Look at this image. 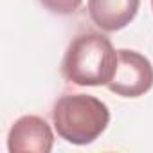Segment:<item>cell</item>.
I'll return each mask as SVG.
<instances>
[{
    "instance_id": "1",
    "label": "cell",
    "mask_w": 153,
    "mask_h": 153,
    "mask_svg": "<svg viewBox=\"0 0 153 153\" xmlns=\"http://www.w3.org/2000/svg\"><path fill=\"white\" fill-rule=\"evenodd\" d=\"M117 70V51L99 33H81L67 47L61 61L63 79L78 87L108 85Z\"/></svg>"
},
{
    "instance_id": "2",
    "label": "cell",
    "mask_w": 153,
    "mask_h": 153,
    "mask_svg": "<svg viewBox=\"0 0 153 153\" xmlns=\"http://www.w3.org/2000/svg\"><path fill=\"white\" fill-rule=\"evenodd\" d=\"M52 123L63 140L85 146L94 142L106 130L110 110L94 96L65 94L54 103Z\"/></svg>"
},
{
    "instance_id": "3",
    "label": "cell",
    "mask_w": 153,
    "mask_h": 153,
    "mask_svg": "<svg viewBox=\"0 0 153 153\" xmlns=\"http://www.w3.org/2000/svg\"><path fill=\"white\" fill-rule=\"evenodd\" d=\"M153 87V65L140 52L117 51V70L108 88L121 97H140Z\"/></svg>"
},
{
    "instance_id": "4",
    "label": "cell",
    "mask_w": 153,
    "mask_h": 153,
    "mask_svg": "<svg viewBox=\"0 0 153 153\" xmlns=\"http://www.w3.org/2000/svg\"><path fill=\"white\" fill-rule=\"evenodd\" d=\"M54 135L49 123L38 115H24L15 121L7 135L11 153H49Z\"/></svg>"
},
{
    "instance_id": "5",
    "label": "cell",
    "mask_w": 153,
    "mask_h": 153,
    "mask_svg": "<svg viewBox=\"0 0 153 153\" xmlns=\"http://www.w3.org/2000/svg\"><path fill=\"white\" fill-rule=\"evenodd\" d=\"M140 0H88L90 20L106 33L126 27L137 15Z\"/></svg>"
},
{
    "instance_id": "6",
    "label": "cell",
    "mask_w": 153,
    "mask_h": 153,
    "mask_svg": "<svg viewBox=\"0 0 153 153\" xmlns=\"http://www.w3.org/2000/svg\"><path fill=\"white\" fill-rule=\"evenodd\" d=\"M83 0H40V4L56 15H72L79 9Z\"/></svg>"
},
{
    "instance_id": "7",
    "label": "cell",
    "mask_w": 153,
    "mask_h": 153,
    "mask_svg": "<svg viewBox=\"0 0 153 153\" xmlns=\"http://www.w3.org/2000/svg\"><path fill=\"white\" fill-rule=\"evenodd\" d=\"M151 6H153V0H151Z\"/></svg>"
}]
</instances>
